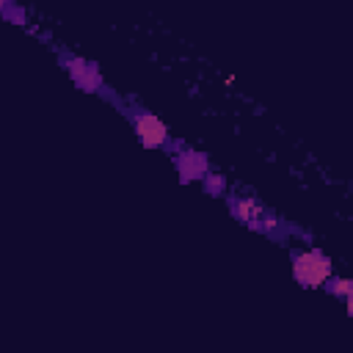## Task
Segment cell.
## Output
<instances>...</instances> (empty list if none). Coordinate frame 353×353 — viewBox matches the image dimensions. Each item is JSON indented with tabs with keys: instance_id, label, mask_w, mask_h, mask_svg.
I'll return each mask as SVG.
<instances>
[{
	"instance_id": "obj_5",
	"label": "cell",
	"mask_w": 353,
	"mask_h": 353,
	"mask_svg": "<svg viewBox=\"0 0 353 353\" xmlns=\"http://www.w3.org/2000/svg\"><path fill=\"white\" fill-rule=\"evenodd\" d=\"M226 204H229V212L234 215V221H240L245 229L259 234V223L268 210L262 201H256L254 196H226Z\"/></svg>"
},
{
	"instance_id": "obj_6",
	"label": "cell",
	"mask_w": 353,
	"mask_h": 353,
	"mask_svg": "<svg viewBox=\"0 0 353 353\" xmlns=\"http://www.w3.org/2000/svg\"><path fill=\"white\" fill-rule=\"evenodd\" d=\"M325 292H331L334 298H345L347 303V314H353V281L350 279H342V276H328V281L323 284Z\"/></svg>"
},
{
	"instance_id": "obj_1",
	"label": "cell",
	"mask_w": 353,
	"mask_h": 353,
	"mask_svg": "<svg viewBox=\"0 0 353 353\" xmlns=\"http://www.w3.org/2000/svg\"><path fill=\"white\" fill-rule=\"evenodd\" d=\"M334 273V262L325 251L320 248H306V251H295L292 254V279L303 287V290H317L328 281V276Z\"/></svg>"
},
{
	"instance_id": "obj_4",
	"label": "cell",
	"mask_w": 353,
	"mask_h": 353,
	"mask_svg": "<svg viewBox=\"0 0 353 353\" xmlns=\"http://www.w3.org/2000/svg\"><path fill=\"white\" fill-rule=\"evenodd\" d=\"M174 165H176V176H179V182L188 185V182L201 179V176L210 171V157H207L204 152H196V149L182 146V149L174 152Z\"/></svg>"
},
{
	"instance_id": "obj_7",
	"label": "cell",
	"mask_w": 353,
	"mask_h": 353,
	"mask_svg": "<svg viewBox=\"0 0 353 353\" xmlns=\"http://www.w3.org/2000/svg\"><path fill=\"white\" fill-rule=\"evenodd\" d=\"M0 17L11 25H28V14L17 0H0Z\"/></svg>"
},
{
	"instance_id": "obj_2",
	"label": "cell",
	"mask_w": 353,
	"mask_h": 353,
	"mask_svg": "<svg viewBox=\"0 0 353 353\" xmlns=\"http://www.w3.org/2000/svg\"><path fill=\"white\" fill-rule=\"evenodd\" d=\"M127 116H130V121H132L135 135L141 138V143H143L146 149H168V146H171L174 138H171L168 127H165L154 113H149V110H143V108H130Z\"/></svg>"
},
{
	"instance_id": "obj_8",
	"label": "cell",
	"mask_w": 353,
	"mask_h": 353,
	"mask_svg": "<svg viewBox=\"0 0 353 353\" xmlns=\"http://www.w3.org/2000/svg\"><path fill=\"white\" fill-rule=\"evenodd\" d=\"M201 190H204L207 196H218V199H221V196L226 193V176L207 171V174L201 176Z\"/></svg>"
},
{
	"instance_id": "obj_3",
	"label": "cell",
	"mask_w": 353,
	"mask_h": 353,
	"mask_svg": "<svg viewBox=\"0 0 353 353\" xmlns=\"http://www.w3.org/2000/svg\"><path fill=\"white\" fill-rule=\"evenodd\" d=\"M58 61H61V66L66 69V74L72 77V83H74L80 91H85V94H99V91L105 88V77H102V72H99V66H97L94 61H88V58H83V55H66V52H61Z\"/></svg>"
}]
</instances>
